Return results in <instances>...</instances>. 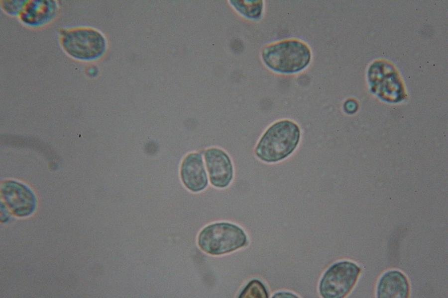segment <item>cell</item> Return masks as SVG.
<instances>
[{"label":"cell","instance_id":"13","mask_svg":"<svg viewBox=\"0 0 448 298\" xmlns=\"http://www.w3.org/2000/svg\"><path fill=\"white\" fill-rule=\"evenodd\" d=\"M26 1H4L2 2V6L4 10L10 14H19L26 2Z\"/></svg>","mask_w":448,"mask_h":298},{"label":"cell","instance_id":"9","mask_svg":"<svg viewBox=\"0 0 448 298\" xmlns=\"http://www.w3.org/2000/svg\"><path fill=\"white\" fill-rule=\"evenodd\" d=\"M57 10L54 0H30L26 2L19 13L21 21L32 27H38L50 21Z\"/></svg>","mask_w":448,"mask_h":298},{"label":"cell","instance_id":"11","mask_svg":"<svg viewBox=\"0 0 448 298\" xmlns=\"http://www.w3.org/2000/svg\"><path fill=\"white\" fill-rule=\"evenodd\" d=\"M232 6L241 15L247 18L256 19L262 13V0H230Z\"/></svg>","mask_w":448,"mask_h":298},{"label":"cell","instance_id":"6","mask_svg":"<svg viewBox=\"0 0 448 298\" xmlns=\"http://www.w3.org/2000/svg\"><path fill=\"white\" fill-rule=\"evenodd\" d=\"M0 188L1 199L15 216L27 217L34 212L36 198L27 186L17 181L8 180L4 182Z\"/></svg>","mask_w":448,"mask_h":298},{"label":"cell","instance_id":"3","mask_svg":"<svg viewBox=\"0 0 448 298\" xmlns=\"http://www.w3.org/2000/svg\"><path fill=\"white\" fill-rule=\"evenodd\" d=\"M61 44L72 58L91 61L101 57L107 43L104 36L98 30L88 27L66 29L61 32Z\"/></svg>","mask_w":448,"mask_h":298},{"label":"cell","instance_id":"5","mask_svg":"<svg viewBox=\"0 0 448 298\" xmlns=\"http://www.w3.org/2000/svg\"><path fill=\"white\" fill-rule=\"evenodd\" d=\"M360 268L353 262H337L325 272L320 283L321 295L325 298H342L354 286Z\"/></svg>","mask_w":448,"mask_h":298},{"label":"cell","instance_id":"2","mask_svg":"<svg viewBox=\"0 0 448 298\" xmlns=\"http://www.w3.org/2000/svg\"><path fill=\"white\" fill-rule=\"evenodd\" d=\"M265 64L273 71L294 74L304 69L311 59V52L304 42L297 39L280 41L265 47L262 52Z\"/></svg>","mask_w":448,"mask_h":298},{"label":"cell","instance_id":"12","mask_svg":"<svg viewBox=\"0 0 448 298\" xmlns=\"http://www.w3.org/2000/svg\"><path fill=\"white\" fill-rule=\"evenodd\" d=\"M268 297V295L264 286L257 280L251 281L239 295V298H267Z\"/></svg>","mask_w":448,"mask_h":298},{"label":"cell","instance_id":"7","mask_svg":"<svg viewBox=\"0 0 448 298\" xmlns=\"http://www.w3.org/2000/svg\"><path fill=\"white\" fill-rule=\"evenodd\" d=\"M205 159L211 184L218 188L227 186L233 177V167L228 155L218 148L205 152Z\"/></svg>","mask_w":448,"mask_h":298},{"label":"cell","instance_id":"1","mask_svg":"<svg viewBox=\"0 0 448 298\" xmlns=\"http://www.w3.org/2000/svg\"><path fill=\"white\" fill-rule=\"evenodd\" d=\"M300 137L299 127L291 121H278L271 126L256 148V155L267 162L280 161L296 148Z\"/></svg>","mask_w":448,"mask_h":298},{"label":"cell","instance_id":"4","mask_svg":"<svg viewBox=\"0 0 448 298\" xmlns=\"http://www.w3.org/2000/svg\"><path fill=\"white\" fill-rule=\"evenodd\" d=\"M247 243L244 231L228 223H218L205 227L198 236V244L205 252L214 255L224 254L244 246Z\"/></svg>","mask_w":448,"mask_h":298},{"label":"cell","instance_id":"8","mask_svg":"<svg viewBox=\"0 0 448 298\" xmlns=\"http://www.w3.org/2000/svg\"><path fill=\"white\" fill-rule=\"evenodd\" d=\"M180 174L185 186L194 192L201 191L208 185V177L202 155L191 153L182 161Z\"/></svg>","mask_w":448,"mask_h":298},{"label":"cell","instance_id":"10","mask_svg":"<svg viewBox=\"0 0 448 298\" xmlns=\"http://www.w3.org/2000/svg\"><path fill=\"white\" fill-rule=\"evenodd\" d=\"M409 286L406 276L397 270L386 272L380 278L377 289L379 298H406Z\"/></svg>","mask_w":448,"mask_h":298}]
</instances>
